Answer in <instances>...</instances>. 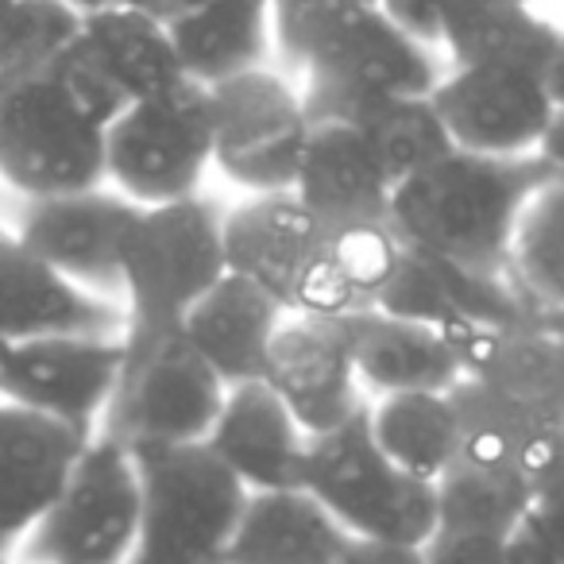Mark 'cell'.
Masks as SVG:
<instances>
[{
    "label": "cell",
    "mask_w": 564,
    "mask_h": 564,
    "mask_svg": "<svg viewBox=\"0 0 564 564\" xmlns=\"http://www.w3.org/2000/svg\"><path fill=\"white\" fill-rule=\"evenodd\" d=\"M402 256L391 225H337L299 194H259L228 213V267L291 317H352L379 302Z\"/></svg>",
    "instance_id": "6da1fadb"
},
{
    "label": "cell",
    "mask_w": 564,
    "mask_h": 564,
    "mask_svg": "<svg viewBox=\"0 0 564 564\" xmlns=\"http://www.w3.org/2000/svg\"><path fill=\"white\" fill-rule=\"evenodd\" d=\"M556 174L545 155L445 151L394 186L391 228L402 243L484 274H514V240L530 202Z\"/></svg>",
    "instance_id": "7a4b0ae2"
},
{
    "label": "cell",
    "mask_w": 564,
    "mask_h": 564,
    "mask_svg": "<svg viewBox=\"0 0 564 564\" xmlns=\"http://www.w3.org/2000/svg\"><path fill=\"white\" fill-rule=\"evenodd\" d=\"M271 28L274 58L302 82L430 97L445 78L437 47L394 24L379 0H271Z\"/></svg>",
    "instance_id": "3957f363"
},
{
    "label": "cell",
    "mask_w": 564,
    "mask_h": 564,
    "mask_svg": "<svg viewBox=\"0 0 564 564\" xmlns=\"http://www.w3.org/2000/svg\"><path fill=\"white\" fill-rule=\"evenodd\" d=\"M140 464V538L128 564H225L248 487L205 441L135 445Z\"/></svg>",
    "instance_id": "277c9868"
},
{
    "label": "cell",
    "mask_w": 564,
    "mask_h": 564,
    "mask_svg": "<svg viewBox=\"0 0 564 564\" xmlns=\"http://www.w3.org/2000/svg\"><path fill=\"white\" fill-rule=\"evenodd\" d=\"M228 399V383L174 325H124V368L101 433L124 445L205 441Z\"/></svg>",
    "instance_id": "5b68a950"
},
{
    "label": "cell",
    "mask_w": 564,
    "mask_h": 564,
    "mask_svg": "<svg viewBox=\"0 0 564 564\" xmlns=\"http://www.w3.org/2000/svg\"><path fill=\"white\" fill-rule=\"evenodd\" d=\"M306 487L352 538L430 545L437 538V484L406 476L379 448L368 406L345 425L310 437Z\"/></svg>",
    "instance_id": "8992f818"
},
{
    "label": "cell",
    "mask_w": 564,
    "mask_h": 564,
    "mask_svg": "<svg viewBox=\"0 0 564 564\" xmlns=\"http://www.w3.org/2000/svg\"><path fill=\"white\" fill-rule=\"evenodd\" d=\"M228 267V209L194 194L148 205L124 243L128 325H174Z\"/></svg>",
    "instance_id": "52a82bcc"
},
{
    "label": "cell",
    "mask_w": 564,
    "mask_h": 564,
    "mask_svg": "<svg viewBox=\"0 0 564 564\" xmlns=\"http://www.w3.org/2000/svg\"><path fill=\"white\" fill-rule=\"evenodd\" d=\"M109 182L135 205L194 197L213 166V89L194 78L132 101L105 132Z\"/></svg>",
    "instance_id": "ba28073f"
},
{
    "label": "cell",
    "mask_w": 564,
    "mask_h": 564,
    "mask_svg": "<svg viewBox=\"0 0 564 564\" xmlns=\"http://www.w3.org/2000/svg\"><path fill=\"white\" fill-rule=\"evenodd\" d=\"M140 464L132 445L97 433L55 507L20 541L17 564H128L140 538Z\"/></svg>",
    "instance_id": "9c48e42d"
},
{
    "label": "cell",
    "mask_w": 564,
    "mask_h": 564,
    "mask_svg": "<svg viewBox=\"0 0 564 564\" xmlns=\"http://www.w3.org/2000/svg\"><path fill=\"white\" fill-rule=\"evenodd\" d=\"M105 132L51 74L0 97V178L20 197H55L109 182Z\"/></svg>",
    "instance_id": "30bf717a"
},
{
    "label": "cell",
    "mask_w": 564,
    "mask_h": 564,
    "mask_svg": "<svg viewBox=\"0 0 564 564\" xmlns=\"http://www.w3.org/2000/svg\"><path fill=\"white\" fill-rule=\"evenodd\" d=\"M310 128L306 94L274 66L213 86V166L251 197L294 194Z\"/></svg>",
    "instance_id": "8fae6325"
},
{
    "label": "cell",
    "mask_w": 564,
    "mask_h": 564,
    "mask_svg": "<svg viewBox=\"0 0 564 564\" xmlns=\"http://www.w3.org/2000/svg\"><path fill=\"white\" fill-rule=\"evenodd\" d=\"M124 368V333H55L0 345V402L101 433Z\"/></svg>",
    "instance_id": "7c38bea8"
},
{
    "label": "cell",
    "mask_w": 564,
    "mask_h": 564,
    "mask_svg": "<svg viewBox=\"0 0 564 564\" xmlns=\"http://www.w3.org/2000/svg\"><path fill=\"white\" fill-rule=\"evenodd\" d=\"M140 209L143 205L120 189L97 186L78 194L24 197L12 228L70 282L124 306V243Z\"/></svg>",
    "instance_id": "4fadbf2b"
},
{
    "label": "cell",
    "mask_w": 564,
    "mask_h": 564,
    "mask_svg": "<svg viewBox=\"0 0 564 564\" xmlns=\"http://www.w3.org/2000/svg\"><path fill=\"white\" fill-rule=\"evenodd\" d=\"M430 97L453 148L476 155H541L556 117L545 74L518 66H448Z\"/></svg>",
    "instance_id": "5bb4252c"
},
{
    "label": "cell",
    "mask_w": 564,
    "mask_h": 564,
    "mask_svg": "<svg viewBox=\"0 0 564 564\" xmlns=\"http://www.w3.org/2000/svg\"><path fill=\"white\" fill-rule=\"evenodd\" d=\"M263 379L310 437L345 425L371 402L356 371L345 317H286Z\"/></svg>",
    "instance_id": "9a60e30c"
},
{
    "label": "cell",
    "mask_w": 564,
    "mask_h": 564,
    "mask_svg": "<svg viewBox=\"0 0 564 564\" xmlns=\"http://www.w3.org/2000/svg\"><path fill=\"white\" fill-rule=\"evenodd\" d=\"M94 437L47 414L0 402V553L43 522Z\"/></svg>",
    "instance_id": "2e32d148"
},
{
    "label": "cell",
    "mask_w": 564,
    "mask_h": 564,
    "mask_svg": "<svg viewBox=\"0 0 564 564\" xmlns=\"http://www.w3.org/2000/svg\"><path fill=\"white\" fill-rule=\"evenodd\" d=\"M124 325L120 302L70 282L17 228L0 225V345L55 333H124Z\"/></svg>",
    "instance_id": "e0dca14e"
},
{
    "label": "cell",
    "mask_w": 564,
    "mask_h": 564,
    "mask_svg": "<svg viewBox=\"0 0 564 564\" xmlns=\"http://www.w3.org/2000/svg\"><path fill=\"white\" fill-rule=\"evenodd\" d=\"M376 310L406 322H425L448 329L456 322H522L541 317L514 282V274H484L437 259L402 243L391 279L379 291Z\"/></svg>",
    "instance_id": "ac0fdd59"
},
{
    "label": "cell",
    "mask_w": 564,
    "mask_h": 564,
    "mask_svg": "<svg viewBox=\"0 0 564 564\" xmlns=\"http://www.w3.org/2000/svg\"><path fill=\"white\" fill-rule=\"evenodd\" d=\"M464 379L564 417V333L522 322H456L445 329Z\"/></svg>",
    "instance_id": "d6986e66"
},
{
    "label": "cell",
    "mask_w": 564,
    "mask_h": 564,
    "mask_svg": "<svg viewBox=\"0 0 564 564\" xmlns=\"http://www.w3.org/2000/svg\"><path fill=\"white\" fill-rule=\"evenodd\" d=\"M205 445L251 495L291 491V487L306 484L310 433L286 410V402L271 391L267 379L228 387L225 410Z\"/></svg>",
    "instance_id": "ffe728a7"
},
{
    "label": "cell",
    "mask_w": 564,
    "mask_h": 564,
    "mask_svg": "<svg viewBox=\"0 0 564 564\" xmlns=\"http://www.w3.org/2000/svg\"><path fill=\"white\" fill-rule=\"evenodd\" d=\"M302 94H306V109L314 120L352 124L371 143L394 186L422 166H430L445 151H453V140H448L433 97L360 94V89L317 86V82H302Z\"/></svg>",
    "instance_id": "44dd1931"
},
{
    "label": "cell",
    "mask_w": 564,
    "mask_h": 564,
    "mask_svg": "<svg viewBox=\"0 0 564 564\" xmlns=\"http://www.w3.org/2000/svg\"><path fill=\"white\" fill-rule=\"evenodd\" d=\"M294 194L337 225H391L394 178L345 120H314Z\"/></svg>",
    "instance_id": "7402d4cb"
},
{
    "label": "cell",
    "mask_w": 564,
    "mask_h": 564,
    "mask_svg": "<svg viewBox=\"0 0 564 564\" xmlns=\"http://www.w3.org/2000/svg\"><path fill=\"white\" fill-rule=\"evenodd\" d=\"M286 317L291 314L259 282L228 271L209 294L189 306L182 329L228 387H240L267 376V356Z\"/></svg>",
    "instance_id": "603a6c76"
},
{
    "label": "cell",
    "mask_w": 564,
    "mask_h": 564,
    "mask_svg": "<svg viewBox=\"0 0 564 564\" xmlns=\"http://www.w3.org/2000/svg\"><path fill=\"white\" fill-rule=\"evenodd\" d=\"M345 325L368 399L402 391H453L464 379L460 360L437 325L406 322L376 306L345 317Z\"/></svg>",
    "instance_id": "cb8c5ba5"
},
{
    "label": "cell",
    "mask_w": 564,
    "mask_h": 564,
    "mask_svg": "<svg viewBox=\"0 0 564 564\" xmlns=\"http://www.w3.org/2000/svg\"><path fill=\"white\" fill-rule=\"evenodd\" d=\"M74 43L117 86V94L128 105L186 78L171 35V20L132 9V4L101 0L97 9H86Z\"/></svg>",
    "instance_id": "d4e9b609"
},
{
    "label": "cell",
    "mask_w": 564,
    "mask_h": 564,
    "mask_svg": "<svg viewBox=\"0 0 564 564\" xmlns=\"http://www.w3.org/2000/svg\"><path fill=\"white\" fill-rule=\"evenodd\" d=\"M352 533L306 487L256 491L225 564H345Z\"/></svg>",
    "instance_id": "484cf974"
},
{
    "label": "cell",
    "mask_w": 564,
    "mask_h": 564,
    "mask_svg": "<svg viewBox=\"0 0 564 564\" xmlns=\"http://www.w3.org/2000/svg\"><path fill=\"white\" fill-rule=\"evenodd\" d=\"M564 28L541 17L533 0H453L441 51L453 66H518L545 74Z\"/></svg>",
    "instance_id": "4316f807"
},
{
    "label": "cell",
    "mask_w": 564,
    "mask_h": 564,
    "mask_svg": "<svg viewBox=\"0 0 564 564\" xmlns=\"http://www.w3.org/2000/svg\"><path fill=\"white\" fill-rule=\"evenodd\" d=\"M186 78L220 86L236 74L274 66L271 0H202L171 20Z\"/></svg>",
    "instance_id": "83f0119b"
},
{
    "label": "cell",
    "mask_w": 564,
    "mask_h": 564,
    "mask_svg": "<svg viewBox=\"0 0 564 564\" xmlns=\"http://www.w3.org/2000/svg\"><path fill=\"white\" fill-rule=\"evenodd\" d=\"M371 433L394 468L437 484L460 460V414L453 391H402L368 402Z\"/></svg>",
    "instance_id": "f1b7e54d"
},
{
    "label": "cell",
    "mask_w": 564,
    "mask_h": 564,
    "mask_svg": "<svg viewBox=\"0 0 564 564\" xmlns=\"http://www.w3.org/2000/svg\"><path fill=\"white\" fill-rule=\"evenodd\" d=\"M530 510L533 495L518 471L456 460L437 479V522L448 533L510 538Z\"/></svg>",
    "instance_id": "f546056e"
},
{
    "label": "cell",
    "mask_w": 564,
    "mask_h": 564,
    "mask_svg": "<svg viewBox=\"0 0 564 564\" xmlns=\"http://www.w3.org/2000/svg\"><path fill=\"white\" fill-rule=\"evenodd\" d=\"M453 402L460 414V460L479 464V468L518 471V456L530 433L541 422H553V414L545 410L525 406L476 379H460L453 387Z\"/></svg>",
    "instance_id": "4dcf8cb0"
},
{
    "label": "cell",
    "mask_w": 564,
    "mask_h": 564,
    "mask_svg": "<svg viewBox=\"0 0 564 564\" xmlns=\"http://www.w3.org/2000/svg\"><path fill=\"white\" fill-rule=\"evenodd\" d=\"M78 32L82 9L66 0H0V89L47 74Z\"/></svg>",
    "instance_id": "1f68e13d"
},
{
    "label": "cell",
    "mask_w": 564,
    "mask_h": 564,
    "mask_svg": "<svg viewBox=\"0 0 564 564\" xmlns=\"http://www.w3.org/2000/svg\"><path fill=\"white\" fill-rule=\"evenodd\" d=\"M514 282L538 314L564 317V171L525 209L514 240Z\"/></svg>",
    "instance_id": "d6a6232c"
},
{
    "label": "cell",
    "mask_w": 564,
    "mask_h": 564,
    "mask_svg": "<svg viewBox=\"0 0 564 564\" xmlns=\"http://www.w3.org/2000/svg\"><path fill=\"white\" fill-rule=\"evenodd\" d=\"M518 476L533 495V507L564 514V417L541 422L518 456Z\"/></svg>",
    "instance_id": "836d02e7"
},
{
    "label": "cell",
    "mask_w": 564,
    "mask_h": 564,
    "mask_svg": "<svg viewBox=\"0 0 564 564\" xmlns=\"http://www.w3.org/2000/svg\"><path fill=\"white\" fill-rule=\"evenodd\" d=\"M507 564H564V538L538 507L518 522L510 538H502Z\"/></svg>",
    "instance_id": "e575fe53"
},
{
    "label": "cell",
    "mask_w": 564,
    "mask_h": 564,
    "mask_svg": "<svg viewBox=\"0 0 564 564\" xmlns=\"http://www.w3.org/2000/svg\"><path fill=\"white\" fill-rule=\"evenodd\" d=\"M425 561L430 564H507V549H502V538L437 530V538L425 545Z\"/></svg>",
    "instance_id": "d590c367"
},
{
    "label": "cell",
    "mask_w": 564,
    "mask_h": 564,
    "mask_svg": "<svg viewBox=\"0 0 564 564\" xmlns=\"http://www.w3.org/2000/svg\"><path fill=\"white\" fill-rule=\"evenodd\" d=\"M387 17L399 28H406L414 40L441 47V32H445V17L453 9V0H379Z\"/></svg>",
    "instance_id": "8d00e7d4"
},
{
    "label": "cell",
    "mask_w": 564,
    "mask_h": 564,
    "mask_svg": "<svg viewBox=\"0 0 564 564\" xmlns=\"http://www.w3.org/2000/svg\"><path fill=\"white\" fill-rule=\"evenodd\" d=\"M345 564H430L422 545H391V541L352 538Z\"/></svg>",
    "instance_id": "74e56055"
},
{
    "label": "cell",
    "mask_w": 564,
    "mask_h": 564,
    "mask_svg": "<svg viewBox=\"0 0 564 564\" xmlns=\"http://www.w3.org/2000/svg\"><path fill=\"white\" fill-rule=\"evenodd\" d=\"M112 4H132V9H143V12H155V17H163V20H174L186 9H194V4H202V0H112Z\"/></svg>",
    "instance_id": "f35d334b"
},
{
    "label": "cell",
    "mask_w": 564,
    "mask_h": 564,
    "mask_svg": "<svg viewBox=\"0 0 564 564\" xmlns=\"http://www.w3.org/2000/svg\"><path fill=\"white\" fill-rule=\"evenodd\" d=\"M541 155H545L549 163L556 166V171H564V109H556L553 124H549L545 143H541Z\"/></svg>",
    "instance_id": "ab89813d"
},
{
    "label": "cell",
    "mask_w": 564,
    "mask_h": 564,
    "mask_svg": "<svg viewBox=\"0 0 564 564\" xmlns=\"http://www.w3.org/2000/svg\"><path fill=\"white\" fill-rule=\"evenodd\" d=\"M545 86H549V94H553L556 109H564V40H561V47H556L553 63L545 66Z\"/></svg>",
    "instance_id": "60d3db41"
},
{
    "label": "cell",
    "mask_w": 564,
    "mask_h": 564,
    "mask_svg": "<svg viewBox=\"0 0 564 564\" xmlns=\"http://www.w3.org/2000/svg\"><path fill=\"white\" fill-rule=\"evenodd\" d=\"M66 4H74V9H82V12H86V9H97V4H101V0H66Z\"/></svg>",
    "instance_id": "b9f144b4"
},
{
    "label": "cell",
    "mask_w": 564,
    "mask_h": 564,
    "mask_svg": "<svg viewBox=\"0 0 564 564\" xmlns=\"http://www.w3.org/2000/svg\"><path fill=\"white\" fill-rule=\"evenodd\" d=\"M0 564H17V561H12V556H9V553H0Z\"/></svg>",
    "instance_id": "7bdbcfd3"
},
{
    "label": "cell",
    "mask_w": 564,
    "mask_h": 564,
    "mask_svg": "<svg viewBox=\"0 0 564 564\" xmlns=\"http://www.w3.org/2000/svg\"><path fill=\"white\" fill-rule=\"evenodd\" d=\"M0 97H4V89H0Z\"/></svg>",
    "instance_id": "ee69618b"
},
{
    "label": "cell",
    "mask_w": 564,
    "mask_h": 564,
    "mask_svg": "<svg viewBox=\"0 0 564 564\" xmlns=\"http://www.w3.org/2000/svg\"><path fill=\"white\" fill-rule=\"evenodd\" d=\"M533 4H541V0H533Z\"/></svg>",
    "instance_id": "f6af8a7d"
}]
</instances>
